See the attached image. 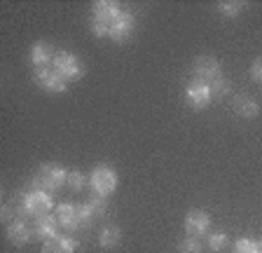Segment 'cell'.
<instances>
[{
    "label": "cell",
    "instance_id": "11",
    "mask_svg": "<svg viewBox=\"0 0 262 253\" xmlns=\"http://www.w3.org/2000/svg\"><path fill=\"white\" fill-rule=\"evenodd\" d=\"M31 230H33V237H38V239L47 242V239L56 237V232H59V218H56V216H42V218H35V223H33Z\"/></svg>",
    "mask_w": 262,
    "mask_h": 253
},
{
    "label": "cell",
    "instance_id": "13",
    "mask_svg": "<svg viewBox=\"0 0 262 253\" xmlns=\"http://www.w3.org/2000/svg\"><path fill=\"white\" fill-rule=\"evenodd\" d=\"M77 242L73 237H52L42 244V253H75Z\"/></svg>",
    "mask_w": 262,
    "mask_h": 253
},
{
    "label": "cell",
    "instance_id": "28",
    "mask_svg": "<svg viewBox=\"0 0 262 253\" xmlns=\"http://www.w3.org/2000/svg\"><path fill=\"white\" fill-rule=\"evenodd\" d=\"M260 253H262V251H260Z\"/></svg>",
    "mask_w": 262,
    "mask_h": 253
},
{
    "label": "cell",
    "instance_id": "9",
    "mask_svg": "<svg viewBox=\"0 0 262 253\" xmlns=\"http://www.w3.org/2000/svg\"><path fill=\"white\" fill-rule=\"evenodd\" d=\"M56 218H59V225L68 232H75L77 227H82L80 216H77V204L63 202L56 206Z\"/></svg>",
    "mask_w": 262,
    "mask_h": 253
},
{
    "label": "cell",
    "instance_id": "22",
    "mask_svg": "<svg viewBox=\"0 0 262 253\" xmlns=\"http://www.w3.org/2000/svg\"><path fill=\"white\" fill-rule=\"evenodd\" d=\"M234 251L236 253H260V244L253 242V239H239L234 244Z\"/></svg>",
    "mask_w": 262,
    "mask_h": 253
},
{
    "label": "cell",
    "instance_id": "21",
    "mask_svg": "<svg viewBox=\"0 0 262 253\" xmlns=\"http://www.w3.org/2000/svg\"><path fill=\"white\" fill-rule=\"evenodd\" d=\"M225 246H227V235H225V232H213V235H208V248H211V251H223Z\"/></svg>",
    "mask_w": 262,
    "mask_h": 253
},
{
    "label": "cell",
    "instance_id": "26",
    "mask_svg": "<svg viewBox=\"0 0 262 253\" xmlns=\"http://www.w3.org/2000/svg\"><path fill=\"white\" fill-rule=\"evenodd\" d=\"M251 75L255 77L257 82H262V59L253 61V66H251Z\"/></svg>",
    "mask_w": 262,
    "mask_h": 253
},
{
    "label": "cell",
    "instance_id": "2",
    "mask_svg": "<svg viewBox=\"0 0 262 253\" xmlns=\"http://www.w3.org/2000/svg\"><path fill=\"white\" fill-rule=\"evenodd\" d=\"M68 181V171L61 169L59 164H45L33 178V190H45V193H54L63 183Z\"/></svg>",
    "mask_w": 262,
    "mask_h": 253
},
{
    "label": "cell",
    "instance_id": "4",
    "mask_svg": "<svg viewBox=\"0 0 262 253\" xmlns=\"http://www.w3.org/2000/svg\"><path fill=\"white\" fill-rule=\"evenodd\" d=\"M89 183H92V190L94 195L98 197H108V195L115 193V187H117V171L110 169V166L101 164L92 171V176H89Z\"/></svg>",
    "mask_w": 262,
    "mask_h": 253
},
{
    "label": "cell",
    "instance_id": "16",
    "mask_svg": "<svg viewBox=\"0 0 262 253\" xmlns=\"http://www.w3.org/2000/svg\"><path fill=\"white\" fill-rule=\"evenodd\" d=\"M234 110L241 117H246V120H253V117H257V113H260V106L255 103V99L239 96V99L234 101Z\"/></svg>",
    "mask_w": 262,
    "mask_h": 253
},
{
    "label": "cell",
    "instance_id": "24",
    "mask_svg": "<svg viewBox=\"0 0 262 253\" xmlns=\"http://www.w3.org/2000/svg\"><path fill=\"white\" fill-rule=\"evenodd\" d=\"M89 204H92V209H94V214H96V218H103L105 216V211H108V204H105V197H92L89 199Z\"/></svg>",
    "mask_w": 262,
    "mask_h": 253
},
{
    "label": "cell",
    "instance_id": "25",
    "mask_svg": "<svg viewBox=\"0 0 262 253\" xmlns=\"http://www.w3.org/2000/svg\"><path fill=\"white\" fill-rule=\"evenodd\" d=\"M66 185H71V190H82L84 185V176H82L80 171H68V181Z\"/></svg>",
    "mask_w": 262,
    "mask_h": 253
},
{
    "label": "cell",
    "instance_id": "6",
    "mask_svg": "<svg viewBox=\"0 0 262 253\" xmlns=\"http://www.w3.org/2000/svg\"><path fill=\"white\" fill-rule=\"evenodd\" d=\"M33 77H35V82H38L42 89H47V92H54V94L66 92V87H68V82H66L63 77H61L52 66L35 68V71H33Z\"/></svg>",
    "mask_w": 262,
    "mask_h": 253
},
{
    "label": "cell",
    "instance_id": "19",
    "mask_svg": "<svg viewBox=\"0 0 262 253\" xmlns=\"http://www.w3.org/2000/svg\"><path fill=\"white\" fill-rule=\"evenodd\" d=\"M208 87H211V94L215 96V99H223L225 94L229 92V82H227V77H225V75H220L218 80H213Z\"/></svg>",
    "mask_w": 262,
    "mask_h": 253
},
{
    "label": "cell",
    "instance_id": "12",
    "mask_svg": "<svg viewBox=\"0 0 262 253\" xmlns=\"http://www.w3.org/2000/svg\"><path fill=\"white\" fill-rule=\"evenodd\" d=\"M211 225V218H208L206 211H190L185 218V230H187V237H199L208 230Z\"/></svg>",
    "mask_w": 262,
    "mask_h": 253
},
{
    "label": "cell",
    "instance_id": "23",
    "mask_svg": "<svg viewBox=\"0 0 262 253\" xmlns=\"http://www.w3.org/2000/svg\"><path fill=\"white\" fill-rule=\"evenodd\" d=\"M218 10L223 17H236V14L244 10V3H220Z\"/></svg>",
    "mask_w": 262,
    "mask_h": 253
},
{
    "label": "cell",
    "instance_id": "3",
    "mask_svg": "<svg viewBox=\"0 0 262 253\" xmlns=\"http://www.w3.org/2000/svg\"><path fill=\"white\" fill-rule=\"evenodd\" d=\"M52 68L63 77L66 82H73V80H80L84 75V68H82V61L77 59L71 52H56L54 61H52Z\"/></svg>",
    "mask_w": 262,
    "mask_h": 253
},
{
    "label": "cell",
    "instance_id": "10",
    "mask_svg": "<svg viewBox=\"0 0 262 253\" xmlns=\"http://www.w3.org/2000/svg\"><path fill=\"white\" fill-rule=\"evenodd\" d=\"M134 26H136L134 14H131V12H122L120 17H117V22L113 24V28H110L108 38H113L115 43H124V40L134 33Z\"/></svg>",
    "mask_w": 262,
    "mask_h": 253
},
{
    "label": "cell",
    "instance_id": "15",
    "mask_svg": "<svg viewBox=\"0 0 262 253\" xmlns=\"http://www.w3.org/2000/svg\"><path fill=\"white\" fill-rule=\"evenodd\" d=\"M31 61L33 66L40 68V66H49L54 61V52H52V45L49 43H35L31 50Z\"/></svg>",
    "mask_w": 262,
    "mask_h": 253
},
{
    "label": "cell",
    "instance_id": "20",
    "mask_svg": "<svg viewBox=\"0 0 262 253\" xmlns=\"http://www.w3.org/2000/svg\"><path fill=\"white\" fill-rule=\"evenodd\" d=\"M178 253H202V242L196 237H185L178 246Z\"/></svg>",
    "mask_w": 262,
    "mask_h": 253
},
{
    "label": "cell",
    "instance_id": "17",
    "mask_svg": "<svg viewBox=\"0 0 262 253\" xmlns=\"http://www.w3.org/2000/svg\"><path fill=\"white\" fill-rule=\"evenodd\" d=\"M120 237H122V232H120L117 225L103 227V230L98 232V246L101 248H115L117 244H120Z\"/></svg>",
    "mask_w": 262,
    "mask_h": 253
},
{
    "label": "cell",
    "instance_id": "8",
    "mask_svg": "<svg viewBox=\"0 0 262 253\" xmlns=\"http://www.w3.org/2000/svg\"><path fill=\"white\" fill-rule=\"evenodd\" d=\"M194 75H196V80L211 85L213 80H218L223 75V71H220V64L213 56H199L194 61Z\"/></svg>",
    "mask_w": 262,
    "mask_h": 253
},
{
    "label": "cell",
    "instance_id": "5",
    "mask_svg": "<svg viewBox=\"0 0 262 253\" xmlns=\"http://www.w3.org/2000/svg\"><path fill=\"white\" fill-rule=\"evenodd\" d=\"M21 206H24V214L33 216V218L49 216V211H52V195L45 193V190H31V193L21 195Z\"/></svg>",
    "mask_w": 262,
    "mask_h": 253
},
{
    "label": "cell",
    "instance_id": "1",
    "mask_svg": "<svg viewBox=\"0 0 262 253\" xmlns=\"http://www.w3.org/2000/svg\"><path fill=\"white\" fill-rule=\"evenodd\" d=\"M122 14L120 5L117 3H110V0H98L94 3L92 10V33L96 38H103V35H110V28L117 22V17Z\"/></svg>",
    "mask_w": 262,
    "mask_h": 253
},
{
    "label": "cell",
    "instance_id": "27",
    "mask_svg": "<svg viewBox=\"0 0 262 253\" xmlns=\"http://www.w3.org/2000/svg\"><path fill=\"white\" fill-rule=\"evenodd\" d=\"M257 244H260V251H262V239H260V242H257Z\"/></svg>",
    "mask_w": 262,
    "mask_h": 253
},
{
    "label": "cell",
    "instance_id": "14",
    "mask_svg": "<svg viewBox=\"0 0 262 253\" xmlns=\"http://www.w3.org/2000/svg\"><path fill=\"white\" fill-rule=\"evenodd\" d=\"M31 237H33V230L24 223V220H14V223L7 225V239H10L14 246H24Z\"/></svg>",
    "mask_w": 262,
    "mask_h": 253
},
{
    "label": "cell",
    "instance_id": "18",
    "mask_svg": "<svg viewBox=\"0 0 262 253\" xmlns=\"http://www.w3.org/2000/svg\"><path fill=\"white\" fill-rule=\"evenodd\" d=\"M77 216H80L82 227H87L89 223H92V220L96 218V214H94V209H92V204H89V202L77 204Z\"/></svg>",
    "mask_w": 262,
    "mask_h": 253
},
{
    "label": "cell",
    "instance_id": "7",
    "mask_svg": "<svg viewBox=\"0 0 262 253\" xmlns=\"http://www.w3.org/2000/svg\"><path fill=\"white\" fill-rule=\"evenodd\" d=\"M185 99H187V103H190L192 108H196V110L206 108L208 101L213 99L211 87H208L206 82H202V80H192V82L187 85V89H185Z\"/></svg>",
    "mask_w": 262,
    "mask_h": 253
}]
</instances>
